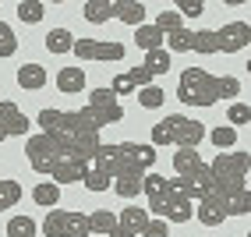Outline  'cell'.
<instances>
[{
  "label": "cell",
  "mask_w": 251,
  "mask_h": 237,
  "mask_svg": "<svg viewBox=\"0 0 251 237\" xmlns=\"http://www.w3.org/2000/svg\"><path fill=\"white\" fill-rule=\"evenodd\" d=\"M159 32H163V36H170V32H177V28H184V18H180V14L170 7V11H159V18L152 22Z\"/></svg>",
  "instance_id": "cell-27"
},
{
  "label": "cell",
  "mask_w": 251,
  "mask_h": 237,
  "mask_svg": "<svg viewBox=\"0 0 251 237\" xmlns=\"http://www.w3.org/2000/svg\"><path fill=\"white\" fill-rule=\"evenodd\" d=\"M241 81L230 75H209L205 67H184L177 81V99L184 106H216L220 99H237Z\"/></svg>",
  "instance_id": "cell-2"
},
{
  "label": "cell",
  "mask_w": 251,
  "mask_h": 237,
  "mask_svg": "<svg viewBox=\"0 0 251 237\" xmlns=\"http://www.w3.org/2000/svg\"><path fill=\"white\" fill-rule=\"evenodd\" d=\"M22 202V184L18 181H0V212L14 209Z\"/></svg>",
  "instance_id": "cell-23"
},
{
  "label": "cell",
  "mask_w": 251,
  "mask_h": 237,
  "mask_svg": "<svg viewBox=\"0 0 251 237\" xmlns=\"http://www.w3.org/2000/svg\"><path fill=\"white\" fill-rule=\"evenodd\" d=\"M32 121L14 106V103H0V142H7V138H22V134H28Z\"/></svg>",
  "instance_id": "cell-10"
},
{
  "label": "cell",
  "mask_w": 251,
  "mask_h": 237,
  "mask_svg": "<svg viewBox=\"0 0 251 237\" xmlns=\"http://www.w3.org/2000/svg\"><path fill=\"white\" fill-rule=\"evenodd\" d=\"M174 11L180 14V18H184V14H188V18H202V14H205V4H202V0H180Z\"/></svg>",
  "instance_id": "cell-32"
},
{
  "label": "cell",
  "mask_w": 251,
  "mask_h": 237,
  "mask_svg": "<svg viewBox=\"0 0 251 237\" xmlns=\"http://www.w3.org/2000/svg\"><path fill=\"white\" fill-rule=\"evenodd\" d=\"M57 89L68 92V96H78L85 89V71H81V67H60L57 71Z\"/></svg>",
  "instance_id": "cell-15"
},
{
  "label": "cell",
  "mask_w": 251,
  "mask_h": 237,
  "mask_svg": "<svg viewBox=\"0 0 251 237\" xmlns=\"http://www.w3.org/2000/svg\"><path fill=\"white\" fill-rule=\"evenodd\" d=\"M170 234V227H166V219H159V216H149V223L142 227V237H166Z\"/></svg>",
  "instance_id": "cell-33"
},
{
  "label": "cell",
  "mask_w": 251,
  "mask_h": 237,
  "mask_svg": "<svg viewBox=\"0 0 251 237\" xmlns=\"http://www.w3.org/2000/svg\"><path fill=\"white\" fill-rule=\"evenodd\" d=\"M138 103H142L145 110H159V106L166 103V92H163L159 85H145V89H138Z\"/></svg>",
  "instance_id": "cell-26"
},
{
  "label": "cell",
  "mask_w": 251,
  "mask_h": 237,
  "mask_svg": "<svg viewBox=\"0 0 251 237\" xmlns=\"http://www.w3.org/2000/svg\"><path fill=\"white\" fill-rule=\"evenodd\" d=\"M81 14H85L92 25H103L106 18H113V0H85Z\"/></svg>",
  "instance_id": "cell-19"
},
{
  "label": "cell",
  "mask_w": 251,
  "mask_h": 237,
  "mask_svg": "<svg viewBox=\"0 0 251 237\" xmlns=\"http://www.w3.org/2000/svg\"><path fill=\"white\" fill-rule=\"evenodd\" d=\"M25 156H28V166H32V170H36V174H46V177L53 174L64 159H81V156H75V152H68L57 138L43 134V131L32 134V138L25 142Z\"/></svg>",
  "instance_id": "cell-5"
},
{
  "label": "cell",
  "mask_w": 251,
  "mask_h": 237,
  "mask_svg": "<svg viewBox=\"0 0 251 237\" xmlns=\"http://www.w3.org/2000/svg\"><path fill=\"white\" fill-rule=\"evenodd\" d=\"M43 14H46V4H43V0H22V4H18V18H22L25 25L43 22Z\"/></svg>",
  "instance_id": "cell-24"
},
{
  "label": "cell",
  "mask_w": 251,
  "mask_h": 237,
  "mask_svg": "<svg viewBox=\"0 0 251 237\" xmlns=\"http://www.w3.org/2000/svg\"><path fill=\"white\" fill-rule=\"evenodd\" d=\"M163 43H166V36H163L156 25H138V28H135V46L145 50V53H152V50H163Z\"/></svg>",
  "instance_id": "cell-17"
},
{
  "label": "cell",
  "mask_w": 251,
  "mask_h": 237,
  "mask_svg": "<svg viewBox=\"0 0 251 237\" xmlns=\"http://www.w3.org/2000/svg\"><path fill=\"white\" fill-rule=\"evenodd\" d=\"M251 43V25L248 22H230L216 32V53H241Z\"/></svg>",
  "instance_id": "cell-7"
},
{
  "label": "cell",
  "mask_w": 251,
  "mask_h": 237,
  "mask_svg": "<svg viewBox=\"0 0 251 237\" xmlns=\"http://www.w3.org/2000/svg\"><path fill=\"white\" fill-rule=\"evenodd\" d=\"M113 18H121L124 25H142L145 22V4L138 0H113Z\"/></svg>",
  "instance_id": "cell-13"
},
{
  "label": "cell",
  "mask_w": 251,
  "mask_h": 237,
  "mask_svg": "<svg viewBox=\"0 0 251 237\" xmlns=\"http://www.w3.org/2000/svg\"><path fill=\"white\" fill-rule=\"evenodd\" d=\"M205 138V124L191 121V117L170 113L152 128V149L156 145H174V149H198V142Z\"/></svg>",
  "instance_id": "cell-4"
},
{
  "label": "cell",
  "mask_w": 251,
  "mask_h": 237,
  "mask_svg": "<svg viewBox=\"0 0 251 237\" xmlns=\"http://www.w3.org/2000/svg\"><path fill=\"white\" fill-rule=\"evenodd\" d=\"M226 216H230V209H226V198L220 191H209L205 198H198V206H195V219L202 227H220Z\"/></svg>",
  "instance_id": "cell-9"
},
{
  "label": "cell",
  "mask_w": 251,
  "mask_h": 237,
  "mask_svg": "<svg viewBox=\"0 0 251 237\" xmlns=\"http://www.w3.org/2000/svg\"><path fill=\"white\" fill-rule=\"evenodd\" d=\"M14 50H18V36L7 22H0V57H14Z\"/></svg>",
  "instance_id": "cell-30"
},
{
  "label": "cell",
  "mask_w": 251,
  "mask_h": 237,
  "mask_svg": "<svg viewBox=\"0 0 251 237\" xmlns=\"http://www.w3.org/2000/svg\"><path fill=\"white\" fill-rule=\"evenodd\" d=\"M209 138H212L216 149H233V145H237V131H233V128H212Z\"/></svg>",
  "instance_id": "cell-31"
},
{
  "label": "cell",
  "mask_w": 251,
  "mask_h": 237,
  "mask_svg": "<svg viewBox=\"0 0 251 237\" xmlns=\"http://www.w3.org/2000/svg\"><path fill=\"white\" fill-rule=\"evenodd\" d=\"M174 170H177V177H195L198 170H205V159L198 156V149H177L174 152Z\"/></svg>",
  "instance_id": "cell-12"
},
{
  "label": "cell",
  "mask_w": 251,
  "mask_h": 237,
  "mask_svg": "<svg viewBox=\"0 0 251 237\" xmlns=\"http://www.w3.org/2000/svg\"><path fill=\"white\" fill-rule=\"evenodd\" d=\"M81 184H85L89 191H106V188H113V177H110V170L103 163L89 159V170H85V177H81Z\"/></svg>",
  "instance_id": "cell-14"
},
{
  "label": "cell",
  "mask_w": 251,
  "mask_h": 237,
  "mask_svg": "<svg viewBox=\"0 0 251 237\" xmlns=\"http://www.w3.org/2000/svg\"><path fill=\"white\" fill-rule=\"evenodd\" d=\"M142 67H145L149 75H152V81H156V78H163L166 71H170V50H152V53H145Z\"/></svg>",
  "instance_id": "cell-18"
},
{
  "label": "cell",
  "mask_w": 251,
  "mask_h": 237,
  "mask_svg": "<svg viewBox=\"0 0 251 237\" xmlns=\"http://www.w3.org/2000/svg\"><path fill=\"white\" fill-rule=\"evenodd\" d=\"M75 57L81 60H124V43H99V39H75Z\"/></svg>",
  "instance_id": "cell-8"
},
{
  "label": "cell",
  "mask_w": 251,
  "mask_h": 237,
  "mask_svg": "<svg viewBox=\"0 0 251 237\" xmlns=\"http://www.w3.org/2000/svg\"><path fill=\"white\" fill-rule=\"evenodd\" d=\"M142 191L149 195V216L156 212L159 219H166V223H188L195 216V202L184 198L174 188V181H166L163 174H145Z\"/></svg>",
  "instance_id": "cell-3"
},
{
  "label": "cell",
  "mask_w": 251,
  "mask_h": 237,
  "mask_svg": "<svg viewBox=\"0 0 251 237\" xmlns=\"http://www.w3.org/2000/svg\"><path fill=\"white\" fill-rule=\"evenodd\" d=\"M46 237H89L92 227H89V212H68V209H53L46 212L43 227H39Z\"/></svg>",
  "instance_id": "cell-6"
},
{
  "label": "cell",
  "mask_w": 251,
  "mask_h": 237,
  "mask_svg": "<svg viewBox=\"0 0 251 237\" xmlns=\"http://www.w3.org/2000/svg\"><path fill=\"white\" fill-rule=\"evenodd\" d=\"M32 198H36V206H43V209H53L57 202H60V188H57V184H36Z\"/></svg>",
  "instance_id": "cell-25"
},
{
  "label": "cell",
  "mask_w": 251,
  "mask_h": 237,
  "mask_svg": "<svg viewBox=\"0 0 251 237\" xmlns=\"http://www.w3.org/2000/svg\"><path fill=\"white\" fill-rule=\"evenodd\" d=\"M92 159L110 170L113 191L124 202H131L135 195H142V181L156 166V149L138 145V142H113V145H99Z\"/></svg>",
  "instance_id": "cell-1"
},
{
  "label": "cell",
  "mask_w": 251,
  "mask_h": 237,
  "mask_svg": "<svg viewBox=\"0 0 251 237\" xmlns=\"http://www.w3.org/2000/svg\"><path fill=\"white\" fill-rule=\"evenodd\" d=\"M36 234H39V227L32 216H11L7 219V237H36Z\"/></svg>",
  "instance_id": "cell-22"
},
{
  "label": "cell",
  "mask_w": 251,
  "mask_h": 237,
  "mask_svg": "<svg viewBox=\"0 0 251 237\" xmlns=\"http://www.w3.org/2000/svg\"><path fill=\"white\" fill-rule=\"evenodd\" d=\"M89 227H92V234H113V227H117V212H110V209H96V212H89Z\"/></svg>",
  "instance_id": "cell-21"
},
{
  "label": "cell",
  "mask_w": 251,
  "mask_h": 237,
  "mask_svg": "<svg viewBox=\"0 0 251 237\" xmlns=\"http://www.w3.org/2000/svg\"><path fill=\"white\" fill-rule=\"evenodd\" d=\"M145 223H149V209L127 206V209L117 212V227H113L110 237H142V227H145Z\"/></svg>",
  "instance_id": "cell-11"
},
{
  "label": "cell",
  "mask_w": 251,
  "mask_h": 237,
  "mask_svg": "<svg viewBox=\"0 0 251 237\" xmlns=\"http://www.w3.org/2000/svg\"><path fill=\"white\" fill-rule=\"evenodd\" d=\"M195 53H216V32H191V46Z\"/></svg>",
  "instance_id": "cell-29"
},
{
  "label": "cell",
  "mask_w": 251,
  "mask_h": 237,
  "mask_svg": "<svg viewBox=\"0 0 251 237\" xmlns=\"http://www.w3.org/2000/svg\"><path fill=\"white\" fill-rule=\"evenodd\" d=\"M18 85H22L25 92L43 89V85H46V67H43V64H22V67H18Z\"/></svg>",
  "instance_id": "cell-16"
},
{
  "label": "cell",
  "mask_w": 251,
  "mask_h": 237,
  "mask_svg": "<svg viewBox=\"0 0 251 237\" xmlns=\"http://www.w3.org/2000/svg\"><path fill=\"white\" fill-rule=\"evenodd\" d=\"M71 46H75V36H71L68 28L46 32V50H50V53H71Z\"/></svg>",
  "instance_id": "cell-20"
},
{
  "label": "cell",
  "mask_w": 251,
  "mask_h": 237,
  "mask_svg": "<svg viewBox=\"0 0 251 237\" xmlns=\"http://www.w3.org/2000/svg\"><path fill=\"white\" fill-rule=\"evenodd\" d=\"M226 121H230L233 131H237V128H248V121H251V106H248V103H230Z\"/></svg>",
  "instance_id": "cell-28"
}]
</instances>
